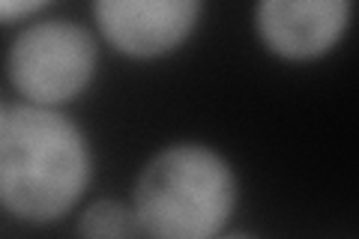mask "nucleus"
<instances>
[{"label": "nucleus", "instance_id": "obj_4", "mask_svg": "<svg viewBox=\"0 0 359 239\" xmlns=\"http://www.w3.org/2000/svg\"><path fill=\"white\" fill-rule=\"evenodd\" d=\"M99 33L132 60H156L180 48L201 18L195 0H102L93 6Z\"/></svg>", "mask_w": 359, "mask_h": 239}, {"label": "nucleus", "instance_id": "obj_8", "mask_svg": "<svg viewBox=\"0 0 359 239\" xmlns=\"http://www.w3.org/2000/svg\"><path fill=\"white\" fill-rule=\"evenodd\" d=\"M216 239H252V236H245V233H219Z\"/></svg>", "mask_w": 359, "mask_h": 239}, {"label": "nucleus", "instance_id": "obj_5", "mask_svg": "<svg viewBox=\"0 0 359 239\" xmlns=\"http://www.w3.org/2000/svg\"><path fill=\"white\" fill-rule=\"evenodd\" d=\"M351 4L344 0H264L255 9V30L266 51L306 63L330 54L341 42Z\"/></svg>", "mask_w": 359, "mask_h": 239}, {"label": "nucleus", "instance_id": "obj_3", "mask_svg": "<svg viewBox=\"0 0 359 239\" xmlns=\"http://www.w3.org/2000/svg\"><path fill=\"white\" fill-rule=\"evenodd\" d=\"M96 60V39L84 25L45 18L18 30L6 54V72L27 105L60 108L90 87Z\"/></svg>", "mask_w": 359, "mask_h": 239}, {"label": "nucleus", "instance_id": "obj_9", "mask_svg": "<svg viewBox=\"0 0 359 239\" xmlns=\"http://www.w3.org/2000/svg\"><path fill=\"white\" fill-rule=\"evenodd\" d=\"M4 117H6V105L0 102V123H4Z\"/></svg>", "mask_w": 359, "mask_h": 239}, {"label": "nucleus", "instance_id": "obj_6", "mask_svg": "<svg viewBox=\"0 0 359 239\" xmlns=\"http://www.w3.org/2000/svg\"><path fill=\"white\" fill-rule=\"evenodd\" d=\"M141 227L132 212V203L96 200L78 219V239H138Z\"/></svg>", "mask_w": 359, "mask_h": 239}, {"label": "nucleus", "instance_id": "obj_1", "mask_svg": "<svg viewBox=\"0 0 359 239\" xmlns=\"http://www.w3.org/2000/svg\"><path fill=\"white\" fill-rule=\"evenodd\" d=\"M90 183V146L60 108L13 105L0 123V207L21 221H57Z\"/></svg>", "mask_w": 359, "mask_h": 239}, {"label": "nucleus", "instance_id": "obj_7", "mask_svg": "<svg viewBox=\"0 0 359 239\" xmlns=\"http://www.w3.org/2000/svg\"><path fill=\"white\" fill-rule=\"evenodd\" d=\"M45 4L39 0H0V25H13V21H27L39 15Z\"/></svg>", "mask_w": 359, "mask_h": 239}, {"label": "nucleus", "instance_id": "obj_2", "mask_svg": "<svg viewBox=\"0 0 359 239\" xmlns=\"http://www.w3.org/2000/svg\"><path fill=\"white\" fill-rule=\"evenodd\" d=\"M237 207L228 158L204 144H174L141 168L132 212L150 239H216Z\"/></svg>", "mask_w": 359, "mask_h": 239}]
</instances>
